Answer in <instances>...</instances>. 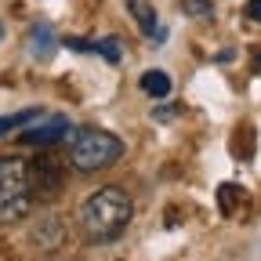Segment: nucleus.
Masks as SVG:
<instances>
[{"instance_id": "1", "label": "nucleus", "mask_w": 261, "mask_h": 261, "mask_svg": "<svg viewBox=\"0 0 261 261\" xmlns=\"http://www.w3.org/2000/svg\"><path fill=\"white\" fill-rule=\"evenodd\" d=\"M130 218H135V203L120 185H102L80 207V228L87 232L91 243H109V240L123 236Z\"/></svg>"}, {"instance_id": "2", "label": "nucleus", "mask_w": 261, "mask_h": 261, "mask_svg": "<svg viewBox=\"0 0 261 261\" xmlns=\"http://www.w3.org/2000/svg\"><path fill=\"white\" fill-rule=\"evenodd\" d=\"M123 156V142L116 135L102 127H80L69 130V167L80 174H94V171H106Z\"/></svg>"}, {"instance_id": "3", "label": "nucleus", "mask_w": 261, "mask_h": 261, "mask_svg": "<svg viewBox=\"0 0 261 261\" xmlns=\"http://www.w3.org/2000/svg\"><path fill=\"white\" fill-rule=\"evenodd\" d=\"M33 211V192L22 156H0V225L25 221Z\"/></svg>"}, {"instance_id": "4", "label": "nucleus", "mask_w": 261, "mask_h": 261, "mask_svg": "<svg viewBox=\"0 0 261 261\" xmlns=\"http://www.w3.org/2000/svg\"><path fill=\"white\" fill-rule=\"evenodd\" d=\"M25 174H29V192H33V203L44 200H58L62 196V167L47 156H37L33 163H25Z\"/></svg>"}, {"instance_id": "5", "label": "nucleus", "mask_w": 261, "mask_h": 261, "mask_svg": "<svg viewBox=\"0 0 261 261\" xmlns=\"http://www.w3.org/2000/svg\"><path fill=\"white\" fill-rule=\"evenodd\" d=\"M69 130H73V127H69V120H65V116H47V120L40 116L37 127H25V130H22V142H25V145H55L62 135H69Z\"/></svg>"}, {"instance_id": "6", "label": "nucleus", "mask_w": 261, "mask_h": 261, "mask_svg": "<svg viewBox=\"0 0 261 261\" xmlns=\"http://www.w3.org/2000/svg\"><path fill=\"white\" fill-rule=\"evenodd\" d=\"M25 44H29V55L33 58H40V62H47L51 55H55V29L47 25V22H37L29 29V37H25Z\"/></svg>"}, {"instance_id": "7", "label": "nucleus", "mask_w": 261, "mask_h": 261, "mask_svg": "<svg viewBox=\"0 0 261 261\" xmlns=\"http://www.w3.org/2000/svg\"><path fill=\"white\" fill-rule=\"evenodd\" d=\"M127 11L135 15V22H138V29L145 33V37H163L160 18H156V11H152L149 0H127Z\"/></svg>"}, {"instance_id": "8", "label": "nucleus", "mask_w": 261, "mask_h": 261, "mask_svg": "<svg viewBox=\"0 0 261 261\" xmlns=\"http://www.w3.org/2000/svg\"><path fill=\"white\" fill-rule=\"evenodd\" d=\"M33 243H40V250H55L62 243V221L58 218H44V225L33 228Z\"/></svg>"}, {"instance_id": "9", "label": "nucleus", "mask_w": 261, "mask_h": 261, "mask_svg": "<svg viewBox=\"0 0 261 261\" xmlns=\"http://www.w3.org/2000/svg\"><path fill=\"white\" fill-rule=\"evenodd\" d=\"M142 91L152 94V98L171 94V76L163 73V69H145V73H142Z\"/></svg>"}, {"instance_id": "10", "label": "nucleus", "mask_w": 261, "mask_h": 261, "mask_svg": "<svg viewBox=\"0 0 261 261\" xmlns=\"http://www.w3.org/2000/svg\"><path fill=\"white\" fill-rule=\"evenodd\" d=\"M240 196H243V192H240V189H236L232 181H225V185L218 189V207H221V214H232V211H236V200H240Z\"/></svg>"}, {"instance_id": "11", "label": "nucleus", "mask_w": 261, "mask_h": 261, "mask_svg": "<svg viewBox=\"0 0 261 261\" xmlns=\"http://www.w3.org/2000/svg\"><path fill=\"white\" fill-rule=\"evenodd\" d=\"M91 51H98L102 58H109L113 65L123 58V51H120V37H106V40H98V44H91Z\"/></svg>"}, {"instance_id": "12", "label": "nucleus", "mask_w": 261, "mask_h": 261, "mask_svg": "<svg viewBox=\"0 0 261 261\" xmlns=\"http://www.w3.org/2000/svg\"><path fill=\"white\" fill-rule=\"evenodd\" d=\"M29 120H40V113L37 109H25V113H15V116H0V135H8V130H15V127H22Z\"/></svg>"}, {"instance_id": "13", "label": "nucleus", "mask_w": 261, "mask_h": 261, "mask_svg": "<svg viewBox=\"0 0 261 261\" xmlns=\"http://www.w3.org/2000/svg\"><path fill=\"white\" fill-rule=\"evenodd\" d=\"M181 8L192 11L196 18H214V4H211V0H181Z\"/></svg>"}, {"instance_id": "14", "label": "nucleus", "mask_w": 261, "mask_h": 261, "mask_svg": "<svg viewBox=\"0 0 261 261\" xmlns=\"http://www.w3.org/2000/svg\"><path fill=\"white\" fill-rule=\"evenodd\" d=\"M247 18L261 22V0H247Z\"/></svg>"}, {"instance_id": "15", "label": "nucleus", "mask_w": 261, "mask_h": 261, "mask_svg": "<svg viewBox=\"0 0 261 261\" xmlns=\"http://www.w3.org/2000/svg\"><path fill=\"white\" fill-rule=\"evenodd\" d=\"M0 37H4V25H0Z\"/></svg>"}]
</instances>
